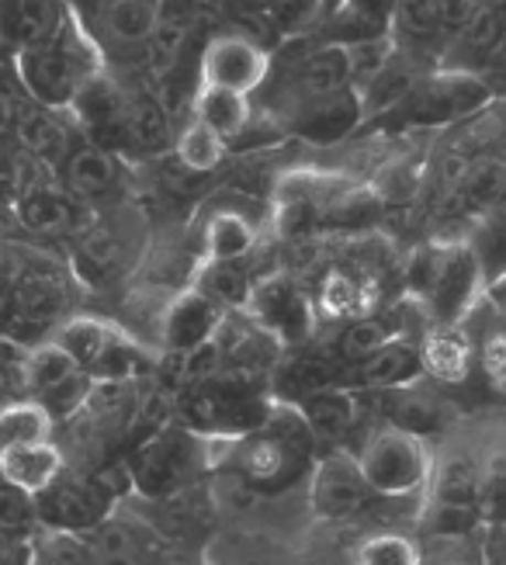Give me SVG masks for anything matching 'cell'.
Returning <instances> with one entry per match:
<instances>
[{"label":"cell","instance_id":"obj_1","mask_svg":"<svg viewBox=\"0 0 506 565\" xmlns=\"http://www.w3.org/2000/svg\"><path fill=\"white\" fill-rule=\"evenodd\" d=\"M205 455L208 461L223 455L219 469H226L250 493H278V489L295 486L320 458V440L309 430L299 406L274 399L257 430L233 440H205Z\"/></svg>","mask_w":506,"mask_h":565},{"label":"cell","instance_id":"obj_2","mask_svg":"<svg viewBox=\"0 0 506 565\" xmlns=\"http://www.w3.org/2000/svg\"><path fill=\"white\" fill-rule=\"evenodd\" d=\"M406 285L430 323L462 327L486 291V275L472 243H430L409 257Z\"/></svg>","mask_w":506,"mask_h":565},{"label":"cell","instance_id":"obj_3","mask_svg":"<svg viewBox=\"0 0 506 565\" xmlns=\"http://www.w3.org/2000/svg\"><path fill=\"white\" fill-rule=\"evenodd\" d=\"M101 73L98 49L77 29L74 18H66L56 39L45 45H32L18 53L21 87L32 94L42 108H74L77 94Z\"/></svg>","mask_w":506,"mask_h":565},{"label":"cell","instance_id":"obj_4","mask_svg":"<svg viewBox=\"0 0 506 565\" xmlns=\"http://www.w3.org/2000/svg\"><path fill=\"white\" fill-rule=\"evenodd\" d=\"M433 451L438 448H433L427 437L381 424L378 430H372L360 440L357 461L381 500L423 503L430 472H433Z\"/></svg>","mask_w":506,"mask_h":565},{"label":"cell","instance_id":"obj_5","mask_svg":"<svg viewBox=\"0 0 506 565\" xmlns=\"http://www.w3.org/2000/svg\"><path fill=\"white\" fill-rule=\"evenodd\" d=\"M205 455V437L191 434L177 420L166 424L163 430L150 434L147 440L129 451V476L132 493L147 500H171L195 482Z\"/></svg>","mask_w":506,"mask_h":565},{"label":"cell","instance_id":"obj_6","mask_svg":"<svg viewBox=\"0 0 506 565\" xmlns=\"http://www.w3.org/2000/svg\"><path fill=\"white\" fill-rule=\"evenodd\" d=\"M69 302H74V291H69V278L60 267L45 260H29L25 275H21L11 295L0 333L21 343V348L53 340V333L69 319Z\"/></svg>","mask_w":506,"mask_h":565},{"label":"cell","instance_id":"obj_7","mask_svg":"<svg viewBox=\"0 0 506 565\" xmlns=\"http://www.w3.org/2000/svg\"><path fill=\"white\" fill-rule=\"evenodd\" d=\"M381 497L372 489L360 469L357 451L351 448H330L316 461H312L309 472V510L316 513L320 521L330 524H344L357 521L378 503Z\"/></svg>","mask_w":506,"mask_h":565},{"label":"cell","instance_id":"obj_8","mask_svg":"<svg viewBox=\"0 0 506 565\" xmlns=\"http://www.w3.org/2000/svg\"><path fill=\"white\" fill-rule=\"evenodd\" d=\"M118 507V497L108 489V482L98 472H84L66 465V472L35 497L39 527L69 531V534H90L101 527Z\"/></svg>","mask_w":506,"mask_h":565},{"label":"cell","instance_id":"obj_9","mask_svg":"<svg viewBox=\"0 0 506 565\" xmlns=\"http://www.w3.org/2000/svg\"><path fill=\"white\" fill-rule=\"evenodd\" d=\"M244 312H250L263 330H268L271 337H278L284 351L305 343L312 333V323H316L312 295L302 288L299 278L284 275V271L257 278Z\"/></svg>","mask_w":506,"mask_h":565},{"label":"cell","instance_id":"obj_10","mask_svg":"<svg viewBox=\"0 0 506 565\" xmlns=\"http://www.w3.org/2000/svg\"><path fill=\"white\" fill-rule=\"evenodd\" d=\"M489 102V81L469 70H441L420 77L413 94L396 108L417 126H441V121L465 118Z\"/></svg>","mask_w":506,"mask_h":565},{"label":"cell","instance_id":"obj_11","mask_svg":"<svg viewBox=\"0 0 506 565\" xmlns=\"http://www.w3.org/2000/svg\"><path fill=\"white\" fill-rule=\"evenodd\" d=\"M226 319V309L215 306L208 295H202L195 285H187L184 291L171 295L163 306L160 327H157V343L166 358L191 354L215 340Z\"/></svg>","mask_w":506,"mask_h":565},{"label":"cell","instance_id":"obj_12","mask_svg":"<svg viewBox=\"0 0 506 565\" xmlns=\"http://www.w3.org/2000/svg\"><path fill=\"white\" fill-rule=\"evenodd\" d=\"M336 385H354V367L336 358L333 348L320 351L309 348L299 354H281L278 367L271 372V396L278 403L302 406L305 399L320 396Z\"/></svg>","mask_w":506,"mask_h":565},{"label":"cell","instance_id":"obj_13","mask_svg":"<svg viewBox=\"0 0 506 565\" xmlns=\"http://www.w3.org/2000/svg\"><path fill=\"white\" fill-rule=\"evenodd\" d=\"M268 70H271L268 49L239 32L215 35L202 53V84L205 87L254 94L263 81H268Z\"/></svg>","mask_w":506,"mask_h":565},{"label":"cell","instance_id":"obj_14","mask_svg":"<svg viewBox=\"0 0 506 565\" xmlns=\"http://www.w3.org/2000/svg\"><path fill=\"white\" fill-rule=\"evenodd\" d=\"M372 396L378 399L381 424L427 437V440L433 434H444L454 420V406L430 385V379H420L402 388H389V392H372Z\"/></svg>","mask_w":506,"mask_h":565},{"label":"cell","instance_id":"obj_15","mask_svg":"<svg viewBox=\"0 0 506 565\" xmlns=\"http://www.w3.org/2000/svg\"><path fill=\"white\" fill-rule=\"evenodd\" d=\"M69 11L63 0H0V42L14 53L60 35Z\"/></svg>","mask_w":506,"mask_h":565},{"label":"cell","instance_id":"obj_16","mask_svg":"<svg viewBox=\"0 0 506 565\" xmlns=\"http://www.w3.org/2000/svg\"><path fill=\"white\" fill-rule=\"evenodd\" d=\"M420 379H427L420 358V337H396L354 367V388L365 392H389V388L413 385Z\"/></svg>","mask_w":506,"mask_h":565},{"label":"cell","instance_id":"obj_17","mask_svg":"<svg viewBox=\"0 0 506 565\" xmlns=\"http://www.w3.org/2000/svg\"><path fill=\"white\" fill-rule=\"evenodd\" d=\"M66 451L56 440H32V445H18L0 451V479H8L18 486L21 493H29L32 500L42 497L63 472H66Z\"/></svg>","mask_w":506,"mask_h":565},{"label":"cell","instance_id":"obj_18","mask_svg":"<svg viewBox=\"0 0 506 565\" xmlns=\"http://www.w3.org/2000/svg\"><path fill=\"white\" fill-rule=\"evenodd\" d=\"M420 358H423V375L433 385H462L472 375L475 343L462 327L430 323L420 337Z\"/></svg>","mask_w":506,"mask_h":565},{"label":"cell","instance_id":"obj_19","mask_svg":"<svg viewBox=\"0 0 506 565\" xmlns=\"http://www.w3.org/2000/svg\"><path fill=\"white\" fill-rule=\"evenodd\" d=\"M299 409L305 416L309 430L316 434L320 448L330 451V448H344V440L357 430L365 403H360V388L336 385V388L320 392V396L305 399Z\"/></svg>","mask_w":506,"mask_h":565},{"label":"cell","instance_id":"obj_20","mask_svg":"<svg viewBox=\"0 0 506 565\" xmlns=\"http://www.w3.org/2000/svg\"><path fill=\"white\" fill-rule=\"evenodd\" d=\"M77 199L66 191V184H56V181H39L35 188L21 191L14 199V215L18 223L32 230V233H66L77 226Z\"/></svg>","mask_w":506,"mask_h":565},{"label":"cell","instance_id":"obj_21","mask_svg":"<svg viewBox=\"0 0 506 565\" xmlns=\"http://www.w3.org/2000/svg\"><path fill=\"white\" fill-rule=\"evenodd\" d=\"M118 337H122V330L101 316H69L66 323L53 333V343H60V348L74 358V364L90 375L94 367L105 361V354L111 351V343Z\"/></svg>","mask_w":506,"mask_h":565},{"label":"cell","instance_id":"obj_22","mask_svg":"<svg viewBox=\"0 0 506 565\" xmlns=\"http://www.w3.org/2000/svg\"><path fill=\"white\" fill-rule=\"evenodd\" d=\"M14 136L21 142V150L39 157L45 167L66 163V157H69V129L60 121V108L25 105Z\"/></svg>","mask_w":506,"mask_h":565},{"label":"cell","instance_id":"obj_23","mask_svg":"<svg viewBox=\"0 0 506 565\" xmlns=\"http://www.w3.org/2000/svg\"><path fill=\"white\" fill-rule=\"evenodd\" d=\"M126 260H129V239L115 226L98 223L84 230V236L77 239V275L90 285L126 271Z\"/></svg>","mask_w":506,"mask_h":565},{"label":"cell","instance_id":"obj_24","mask_svg":"<svg viewBox=\"0 0 506 565\" xmlns=\"http://www.w3.org/2000/svg\"><path fill=\"white\" fill-rule=\"evenodd\" d=\"M312 306L330 323H351V319L372 316V288L351 271H326L320 288L312 291Z\"/></svg>","mask_w":506,"mask_h":565},{"label":"cell","instance_id":"obj_25","mask_svg":"<svg viewBox=\"0 0 506 565\" xmlns=\"http://www.w3.org/2000/svg\"><path fill=\"white\" fill-rule=\"evenodd\" d=\"M417 84H420V73H417L413 60H409V53H402V49L396 45V56L385 63L365 87L357 90L360 111H365V115L396 111L406 102V97L413 94Z\"/></svg>","mask_w":506,"mask_h":565},{"label":"cell","instance_id":"obj_26","mask_svg":"<svg viewBox=\"0 0 506 565\" xmlns=\"http://www.w3.org/2000/svg\"><path fill=\"white\" fill-rule=\"evenodd\" d=\"M195 118L205 121L215 136H223L226 142H233L239 136H247V129H250V118H254L250 94L202 84L198 94H195Z\"/></svg>","mask_w":506,"mask_h":565},{"label":"cell","instance_id":"obj_27","mask_svg":"<svg viewBox=\"0 0 506 565\" xmlns=\"http://www.w3.org/2000/svg\"><path fill=\"white\" fill-rule=\"evenodd\" d=\"M118 181V163L101 146H87V150H74L66 157L63 184L77 202H90L108 194Z\"/></svg>","mask_w":506,"mask_h":565},{"label":"cell","instance_id":"obj_28","mask_svg":"<svg viewBox=\"0 0 506 565\" xmlns=\"http://www.w3.org/2000/svg\"><path fill=\"white\" fill-rule=\"evenodd\" d=\"M257 247V226L244 212H215L205 226V260L236 264Z\"/></svg>","mask_w":506,"mask_h":565},{"label":"cell","instance_id":"obj_29","mask_svg":"<svg viewBox=\"0 0 506 565\" xmlns=\"http://www.w3.org/2000/svg\"><path fill=\"white\" fill-rule=\"evenodd\" d=\"M191 285H195L202 295H208V299L219 306V309H226V312H244L247 302H250V291H254L257 278H250L244 260H236V264L205 260Z\"/></svg>","mask_w":506,"mask_h":565},{"label":"cell","instance_id":"obj_30","mask_svg":"<svg viewBox=\"0 0 506 565\" xmlns=\"http://www.w3.org/2000/svg\"><path fill=\"white\" fill-rule=\"evenodd\" d=\"M84 537H87L94 565H142L147 562V542H142L139 527L126 524L122 518H115V513L101 527H94Z\"/></svg>","mask_w":506,"mask_h":565},{"label":"cell","instance_id":"obj_31","mask_svg":"<svg viewBox=\"0 0 506 565\" xmlns=\"http://www.w3.org/2000/svg\"><path fill=\"white\" fill-rule=\"evenodd\" d=\"M157 14H160V0H105L101 4L105 32L122 45L150 42L157 29Z\"/></svg>","mask_w":506,"mask_h":565},{"label":"cell","instance_id":"obj_32","mask_svg":"<svg viewBox=\"0 0 506 565\" xmlns=\"http://www.w3.org/2000/svg\"><path fill=\"white\" fill-rule=\"evenodd\" d=\"M53 416L45 413L35 399H14L0 406V451L32 445V440L53 437Z\"/></svg>","mask_w":506,"mask_h":565},{"label":"cell","instance_id":"obj_33","mask_svg":"<svg viewBox=\"0 0 506 565\" xmlns=\"http://www.w3.org/2000/svg\"><path fill=\"white\" fill-rule=\"evenodd\" d=\"M351 565H423L420 537H409L402 531H375L354 545Z\"/></svg>","mask_w":506,"mask_h":565},{"label":"cell","instance_id":"obj_34","mask_svg":"<svg viewBox=\"0 0 506 565\" xmlns=\"http://www.w3.org/2000/svg\"><path fill=\"white\" fill-rule=\"evenodd\" d=\"M74 372H77V364L60 343H53V340L35 343V348H29V354H25V399L45 396L53 385H60Z\"/></svg>","mask_w":506,"mask_h":565},{"label":"cell","instance_id":"obj_35","mask_svg":"<svg viewBox=\"0 0 506 565\" xmlns=\"http://www.w3.org/2000/svg\"><path fill=\"white\" fill-rule=\"evenodd\" d=\"M423 565H489L486 555V527L469 534H427Z\"/></svg>","mask_w":506,"mask_h":565},{"label":"cell","instance_id":"obj_36","mask_svg":"<svg viewBox=\"0 0 506 565\" xmlns=\"http://www.w3.org/2000/svg\"><path fill=\"white\" fill-rule=\"evenodd\" d=\"M177 160L195 174H208L226 160V139L215 136L205 121L191 118L177 136Z\"/></svg>","mask_w":506,"mask_h":565},{"label":"cell","instance_id":"obj_37","mask_svg":"<svg viewBox=\"0 0 506 565\" xmlns=\"http://www.w3.org/2000/svg\"><path fill=\"white\" fill-rule=\"evenodd\" d=\"M392 32L409 45H427L444 35L438 18V0H396L392 8Z\"/></svg>","mask_w":506,"mask_h":565},{"label":"cell","instance_id":"obj_38","mask_svg":"<svg viewBox=\"0 0 506 565\" xmlns=\"http://www.w3.org/2000/svg\"><path fill=\"white\" fill-rule=\"evenodd\" d=\"M29 565H94L87 537L84 534H69V531H53V527H39L32 537V558Z\"/></svg>","mask_w":506,"mask_h":565},{"label":"cell","instance_id":"obj_39","mask_svg":"<svg viewBox=\"0 0 506 565\" xmlns=\"http://www.w3.org/2000/svg\"><path fill=\"white\" fill-rule=\"evenodd\" d=\"M90 392H94V379L84 372V367H77L74 375L63 379L60 385H53L35 403L53 416V424H69V420H77V416L87 409Z\"/></svg>","mask_w":506,"mask_h":565},{"label":"cell","instance_id":"obj_40","mask_svg":"<svg viewBox=\"0 0 506 565\" xmlns=\"http://www.w3.org/2000/svg\"><path fill=\"white\" fill-rule=\"evenodd\" d=\"M320 11H323V0H268L263 21H268L271 32L278 35H295L309 29V24L320 18Z\"/></svg>","mask_w":506,"mask_h":565},{"label":"cell","instance_id":"obj_41","mask_svg":"<svg viewBox=\"0 0 506 565\" xmlns=\"http://www.w3.org/2000/svg\"><path fill=\"white\" fill-rule=\"evenodd\" d=\"M478 364L482 375H486L489 388L499 392L506 399V323L496 333H486L478 343Z\"/></svg>","mask_w":506,"mask_h":565},{"label":"cell","instance_id":"obj_42","mask_svg":"<svg viewBox=\"0 0 506 565\" xmlns=\"http://www.w3.org/2000/svg\"><path fill=\"white\" fill-rule=\"evenodd\" d=\"M29 267V254H21L11 243H0V323H4V312L11 306V295L25 275Z\"/></svg>","mask_w":506,"mask_h":565},{"label":"cell","instance_id":"obj_43","mask_svg":"<svg viewBox=\"0 0 506 565\" xmlns=\"http://www.w3.org/2000/svg\"><path fill=\"white\" fill-rule=\"evenodd\" d=\"M478 4H482V0H438V18H441L444 35L454 39L457 32H462Z\"/></svg>","mask_w":506,"mask_h":565},{"label":"cell","instance_id":"obj_44","mask_svg":"<svg viewBox=\"0 0 506 565\" xmlns=\"http://www.w3.org/2000/svg\"><path fill=\"white\" fill-rule=\"evenodd\" d=\"M32 542L25 531H4L0 527V565H29Z\"/></svg>","mask_w":506,"mask_h":565},{"label":"cell","instance_id":"obj_45","mask_svg":"<svg viewBox=\"0 0 506 565\" xmlns=\"http://www.w3.org/2000/svg\"><path fill=\"white\" fill-rule=\"evenodd\" d=\"M21 111H25V102L11 87L0 84V132H14Z\"/></svg>","mask_w":506,"mask_h":565},{"label":"cell","instance_id":"obj_46","mask_svg":"<svg viewBox=\"0 0 506 565\" xmlns=\"http://www.w3.org/2000/svg\"><path fill=\"white\" fill-rule=\"evenodd\" d=\"M489 299H493V306H496L499 319L506 323V278H499L496 285H489Z\"/></svg>","mask_w":506,"mask_h":565}]
</instances>
